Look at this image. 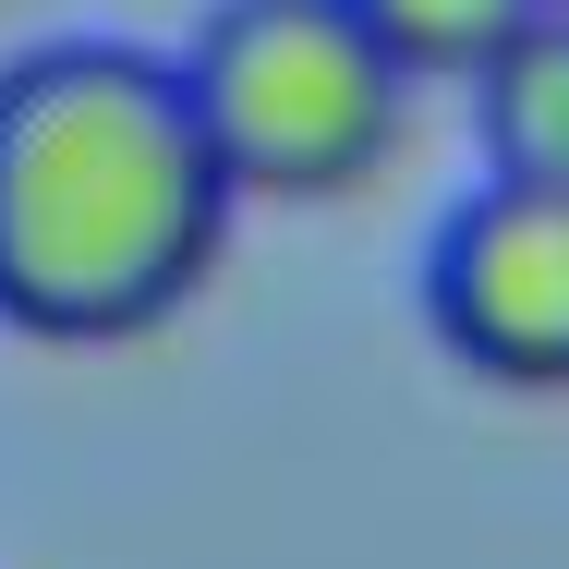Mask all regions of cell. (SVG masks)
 I'll use <instances>...</instances> for the list:
<instances>
[{"mask_svg":"<svg viewBox=\"0 0 569 569\" xmlns=\"http://www.w3.org/2000/svg\"><path fill=\"white\" fill-rule=\"evenodd\" d=\"M242 182L219 170L182 61L158 49H37L0 73V328L24 340H146L230 242Z\"/></svg>","mask_w":569,"mask_h":569,"instance_id":"1","label":"cell"},{"mask_svg":"<svg viewBox=\"0 0 569 569\" xmlns=\"http://www.w3.org/2000/svg\"><path fill=\"white\" fill-rule=\"evenodd\" d=\"M182 86H194L219 170L279 207L363 194L412 121L400 49L351 0H219L182 49Z\"/></svg>","mask_w":569,"mask_h":569,"instance_id":"2","label":"cell"},{"mask_svg":"<svg viewBox=\"0 0 569 569\" xmlns=\"http://www.w3.org/2000/svg\"><path fill=\"white\" fill-rule=\"evenodd\" d=\"M425 328L485 388H569V182L485 170L425 242Z\"/></svg>","mask_w":569,"mask_h":569,"instance_id":"3","label":"cell"},{"mask_svg":"<svg viewBox=\"0 0 569 569\" xmlns=\"http://www.w3.org/2000/svg\"><path fill=\"white\" fill-rule=\"evenodd\" d=\"M472 121H485V170L569 182V12L558 0L472 73Z\"/></svg>","mask_w":569,"mask_h":569,"instance_id":"4","label":"cell"},{"mask_svg":"<svg viewBox=\"0 0 569 569\" xmlns=\"http://www.w3.org/2000/svg\"><path fill=\"white\" fill-rule=\"evenodd\" d=\"M351 12L400 49L412 86H425V73H460V86H472V73H485V61H497L546 0H351Z\"/></svg>","mask_w":569,"mask_h":569,"instance_id":"5","label":"cell"},{"mask_svg":"<svg viewBox=\"0 0 569 569\" xmlns=\"http://www.w3.org/2000/svg\"><path fill=\"white\" fill-rule=\"evenodd\" d=\"M558 12H569V0H558Z\"/></svg>","mask_w":569,"mask_h":569,"instance_id":"6","label":"cell"}]
</instances>
